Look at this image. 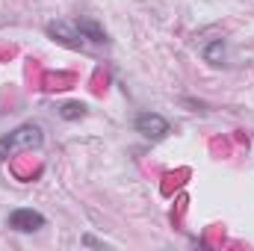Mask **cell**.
<instances>
[{
	"instance_id": "6da1fadb",
	"label": "cell",
	"mask_w": 254,
	"mask_h": 251,
	"mask_svg": "<svg viewBox=\"0 0 254 251\" xmlns=\"http://www.w3.org/2000/svg\"><path fill=\"white\" fill-rule=\"evenodd\" d=\"M42 142H45V130H42V125L27 122V125L15 127L12 133L0 136V163H3V160H9V157H15L18 151L42 148Z\"/></svg>"
},
{
	"instance_id": "7a4b0ae2",
	"label": "cell",
	"mask_w": 254,
	"mask_h": 251,
	"mask_svg": "<svg viewBox=\"0 0 254 251\" xmlns=\"http://www.w3.org/2000/svg\"><path fill=\"white\" fill-rule=\"evenodd\" d=\"M133 130H136L139 136L151 139V142H160V139H166V136L172 133V125H169V119H166V116L145 110V113H139V116L133 119Z\"/></svg>"
},
{
	"instance_id": "3957f363",
	"label": "cell",
	"mask_w": 254,
	"mask_h": 251,
	"mask_svg": "<svg viewBox=\"0 0 254 251\" xmlns=\"http://www.w3.org/2000/svg\"><path fill=\"white\" fill-rule=\"evenodd\" d=\"M6 225H9L12 231H18V234H33V231L45 228L48 219H45L39 210H33V207H18V210H12V213L6 216Z\"/></svg>"
},
{
	"instance_id": "277c9868",
	"label": "cell",
	"mask_w": 254,
	"mask_h": 251,
	"mask_svg": "<svg viewBox=\"0 0 254 251\" xmlns=\"http://www.w3.org/2000/svg\"><path fill=\"white\" fill-rule=\"evenodd\" d=\"M48 36H51L54 42L65 45V48H71V51H86V42H83L80 30L74 27V21H71V24H68V21H51V24H48Z\"/></svg>"
},
{
	"instance_id": "5b68a950",
	"label": "cell",
	"mask_w": 254,
	"mask_h": 251,
	"mask_svg": "<svg viewBox=\"0 0 254 251\" xmlns=\"http://www.w3.org/2000/svg\"><path fill=\"white\" fill-rule=\"evenodd\" d=\"M74 27L80 30V36H83V42H92V45H110V36H107V30L95 21V18H89V15H80L77 21H74Z\"/></svg>"
},
{
	"instance_id": "8992f818",
	"label": "cell",
	"mask_w": 254,
	"mask_h": 251,
	"mask_svg": "<svg viewBox=\"0 0 254 251\" xmlns=\"http://www.w3.org/2000/svg\"><path fill=\"white\" fill-rule=\"evenodd\" d=\"M201 57H204V63H210V65H225V60H228V45H225V39L207 42V45L201 48Z\"/></svg>"
},
{
	"instance_id": "52a82bcc",
	"label": "cell",
	"mask_w": 254,
	"mask_h": 251,
	"mask_svg": "<svg viewBox=\"0 0 254 251\" xmlns=\"http://www.w3.org/2000/svg\"><path fill=\"white\" fill-rule=\"evenodd\" d=\"M86 104H80V101H71V104H65L63 110H60V116H63L65 122H77V119H83L86 116Z\"/></svg>"
},
{
	"instance_id": "ba28073f",
	"label": "cell",
	"mask_w": 254,
	"mask_h": 251,
	"mask_svg": "<svg viewBox=\"0 0 254 251\" xmlns=\"http://www.w3.org/2000/svg\"><path fill=\"white\" fill-rule=\"evenodd\" d=\"M83 246H95V249H110L104 240H95L92 234H83Z\"/></svg>"
}]
</instances>
